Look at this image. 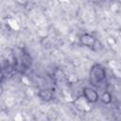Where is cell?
Masks as SVG:
<instances>
[{"label": "cell", "instance_id": "8992f818", "mask_svg": "<svg viewBox=\"0 0 121 121\" xmlns=\"http://www.w3.org/2000/svg\"><path fill=\"white\" fill-rule=\"evenodd\" d=\"M99 99L101 100V102L103 104L109 105V104H111L112 102V95L111 92L105 91V92H103V94L101 95V96L99 95Z\"/></svg>", "mask_w": 121, "mask_h": 121}, {"label": "cell", "instance_id": "7a4b0ae2", "mask_svg": "<svg viewBox=\"0 0 121 121\" xmlns=\"http://www.w3.org/2000/svg\"><path fill=\"white\" fill-rule=\"evenodd\" d=\"M32 64V59L30 55L22 50L19 55L14 56V69H16L18 72H25L27 69L30 68Z\"/></svg>", "mask_w": 121, "mask_h": 121}, {"label": "cell", "instance_id": "277c9868", "mask_svg": "<svg viewBox=\"0 0 121 121\" xmlns=\"http://www.w3.org/2000/svg\"><path fill=\"white\" fill-rule=\"evenodd\" d=\"M97 40L95 36H94L91 33H83L78 37V43L82 46L88 47V48H94L95 46Z\"/></svg>", "mask_w": 121, "mask_h": 121}, {"label": "cell", "instance_id": "6da1fadb", "mask_svg": "<svg viewBox=\"0 0 121 121\" xmlns=\"http://www.w3.org/2000/svg\"><path fill=\"white\" fill-rule=\"evenodd\" d=\"M107 79L106 68L100 63H94L89 71V80L93 86L99 87L105 83Z\"/></svg>", "mask_w": 121, "mask_h": 121}, {"label": "cell", "instance_id": "5b68a950", "mask_svg": "<svg viewBox=\"0 0 121 121\" xmlns=\"http://www.w3.org/2000/svg\"><path fill=\"white\" fill-rule=\"evenodd\" d=\"M38 97L44 102H49L55 98V89L53 88L41 89L38 91Z\"/></svg>", "mask_w": 121, "mask_h": 121}, {"label": "cell", "instance_id": "3957f363", "mask_svg": "<svg viewBox=\"0 0 121 121\" xmlns=\"http://www.w3.org/2000/svg\"><path fill=\"white\" fill-rule=\"evenodd\" d=\"M82 97L90 104L96 103L99 99L98 92L92 87H84L82 89Z\"/></svg>", "mask_w": 121, "mask_h": 121}]
</instances>
